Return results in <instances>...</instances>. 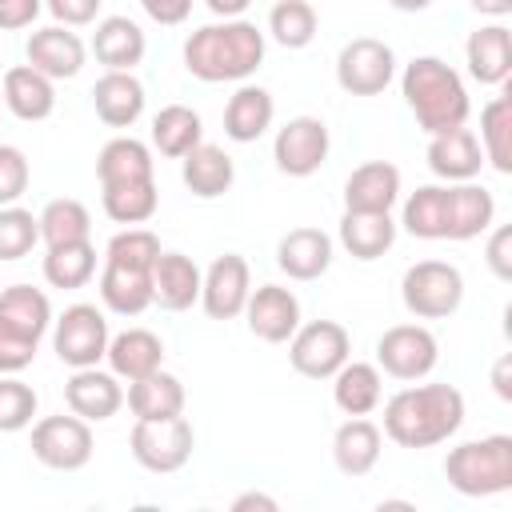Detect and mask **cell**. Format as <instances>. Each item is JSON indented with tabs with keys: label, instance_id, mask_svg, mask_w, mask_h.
<instances>
[{
	"label": "cell",
	"instance_id": "cell-1",
	"mask_svg": "<svg viewBox=\"0 0 512 512\" xmlns=\"http://www.w3.org/2000/svg\"><path fill=\"white\" fill-rule=\"evenodd\" d=\"M496 220V200L484 184H424L404 200L400 224L416 240H476Z\"/></svg>",
	"mask_w": 512,
	"mask_h": 512
},
{
	"label": "cell",
	"instance_id": "cell-2",
	"mask_svg": "<svg viewBox=\"0 0 512 512\" xmlns=\"http://www.w3.org/2000/svg\"><path fill=\"white\" fill-rule=\"evenodd\" d=\"M464 424V392L452 384L400 388L384 404V436L400 448H432L456 436Z\"/></svg>",
	"mask_w": 512,
	"mask_h": 512
},
{
	"label": "cell",
	"instance_id": "cell-3",
	"mask_svg": "<svg viewBox=\"0 0 512 512\" xmlns=\"http://www.w3.org/2000/svg\"><path fill=\"white\" fill-rule=\"evenodd\" d=\"M260 64H264V32L244 16L204 24L184 40V68L204 84L248 80Z\"/></svg>",
	"mask_w": 512,
	"mask_h": 512
},
{
	"label": "cell",
	"instance_id": "cell-4",
	"mask_svg": "<svg viewBox=\"0 0 512 512\" xmlns=\"http://www.w3.org/2000/svg\"><path fill=\"white\" fill-rule=\"evenodd\" d=\"M160 256V240L148 228H124L104 248L100 268V300L116 316H140L152 304V264Z\"/></svg>",
	"mask_w": 512,
	"mask_h": 512
},
{
	"label": "cell",
	"instance_id": "cell-5",
	"mask_svg": "<svg viewBox=\"0 0 512 512\" xmlns=\"http://www.w3.org/2000/svg\"><path fill=\"white\" fill-rule=\"evenodd\" d=\"M400 92H404L416 124L428 136L468 124V112H472L468 88H464L460 72L452 64H444L440 56H416V60H408L404 64V76H400Z\"/></svg>",
	"mask_w": 512,
	"mask_h": 512
},
{
	"label": "cell",
	"instance_id": "cell-6",
	"mask_svg": "<svg viewBox=\"0 0 512 512\" xmlns=\"http://www.w3.org/2000/svg\"><path fill=\"white\" fill-rule=\"evenodd\" d=\"M444 476L460 496H500L512 488V436H480L448 448Z\"/></svg>",
	"mask_w": 512,
	"mask_h": 512
},
{
	"label": "cell",
	"instance_id": "cell-7",
	"mask_svg": "<svg viewBox=\"0 0 512 512\" xmlns=\"http://www.w3.org/2000/svg\"><path fill=\"white\" fill-rule=\"evenodd\" d=\"M400 300L416 320H444L464 300V276L448 260H420L404 272Z\"/></svg>",
	"mask_w": 512,
	"mask_h": 512
},
{
	"label": "cell",
	"instance_id": "cell-8",
	"mask_svg": "<svg viewBox=\"0 0 512 512\" xmlns=\"http://www.w3.org/2000/svg\"><path fill=\"white\" fill-rule=\"evenodd\" d=\"M128 448H132L140 468H148L156 476H168V472H180L192 460L196 432L184 420V412L168 416V420H136L132 436H128Z\"/></svg>",
	"mask_w": 512,
	"mask_h": 512
},
{
	"label": "cell",
	"instance_id": "cell-9",
	"mask_svg": "<svg viewBox=\"0 0 512 512\" xmlns=\"http://www.w3.org/2000/svg\"><path fill=\"white\" fill-rule=\"evenodd\" d=\"M108 320L96 304H72L60 320H52V348L68 368H92L108 352Z\"/></svg>",
	"mask_w": 512,
	"mask_h": 512
},
{
	"label": "cell",
	"instance_id": "cell-10",
	"mask_svg": "<svg viewBox=\"0 0 512 512\" xmlns=\"http://www.w3.org/2000/svg\"><path fill=\"white\" fill-rule=\"evenodd\" d=\"M348 352H352V336L336 320L300 324L288 340V360L308 380H332V372L348 360Z\"/></svg>",
	"mask_w": 512,
	"mask_h": 512
},
{
	"label": "cell",
	"instance_id": "cell-11",
	"mask_svg": "<svg viewBox=\"0 0 512 512\" xmlns=\"http://www.w3.org/2000/svg\"><path fill=\"white\" fill-rule=\"evenodd\" d=\"M32 456L52 472H80L92 460V428L72 416H44L32 424Z\"/></svg>",
	"mask_w": 512,
	"mask_h": 512
},
{
	"label": "cell",
	"instance_id": "cell-12",
	"mask_svg": "<svg viewBox=\"0 0 512 512\" xmlns=\"http://www.w3.org/2000/svg\"><path fill=\"white\" fill-rule=\"evenodd\" d=\"M396 76V52L376 36H356L336 56V84L348 96H380Z\"/></svg>",
	"mask_w": 512,
	"mask_h": 512
},
{
	"label": "cell",
	"instance_id": "cell-13",
	"mask_svg": "<svg viewBox=\"0 0 512 512\" xmlns=\"http://www.w3.org/2000/svg\"><path fill=\"white\" fill-rule=\"evenodd\" d=\"M440 344L424 324H392L376 340V368H384L392 380H420L436 368Z\"/></svg>",
	"mask_w": 512,
	"mask_h": 512
},
{
	"label": "cell",
	"instance_id": "cell-14",
	"mask_svg": "<svg viewBox=\"0 0 512 512\" xmlns=\"http://www.w3.org/2000/svg\"><path fill=\"white\" fill-rule=\"evenodd\" d=\"M328 144V124L320 116H292L272 140V160L284 176L304 180L320 172V164L328 160Z\"/></svg>",
	"mask_w": 512,
	"mask_h": 512
},
{
	"label": "cell",
	"instance_id": "cell-15",
	"mask_svg": "<svg viewBox=\"0 0 512 512\" xmlns=\"http://www.w3.org/2000/svg\"><path fill=\"white\" fill-rule=\"evenodd\" d=\"M248 292H252V272L240 252L216 256L200 276V304L212 320H236L248 304Z\"/></svg>",
	"mask_w": 512,
	"mask_h": 512
},
{
	"label": "cell",
	"instance_id": "cell-16",
	"mask_svg": "<svg viewBox=\"0 0 512 512\" xmlns=\"http://www.w3.org/2000/svg\"><path fill=\"white\" fill-rule=\"evenodd\" d=\"M244 316H248V332L256 340H264V344H288L292 332L300 328V300L284 284H260L256 292H248Z\"/></svg>",
	"mask_w": 512,
	"mask_h": 512
},
{
	"label": "cell",
	"instance_id": "cell-17",
	"mask_svg": "<svg viewBox=\"0 0 512 512\" xmlns=\"http://www.w3.org/2000/svg\"><path fill=\"white\" fill-rule=\"evenodd\" d=\"M24 56H28V64H32L36 72H44L48 80H72V76L84 68L88 48H84V40H80L72 28L48 24V28H36V32L28 36Z\"/></svg>",
	"mask_w": 512,
	"mask_h": 512
},
{
	"label": "cell",
	"instance_id": "cell-18",
	"mask_svg": "<svg viewBox=\"0 0 512 512\" xmlns=\"http://www.w3.org/2000/svg\"><path fill=\"white\" fill-rule=\"evenodd\" d=\"M64 404L68 412H76L80 420L88 424H100V420H112L124 404V388H120V376L112 372H100L96 364L92 368H72L68 384H64Z\"/></svg>",
	"mask_w": 512,
	"mask_h": 512
},
{
	"label": "cell",
	"instance_id": "cell-19",
	"mask_svg": "<svg viewBox=\"0 0 512 512\" xmlns=\"http://www.w3.org/2000/svg\"><path fill=\"white\" fill-rule=\"evenodd\" d=\"M428 168L448 180V184H460V180H476L480 168H484V152H480V140L472 128H448V132H436L428 140Z\"/></svg>",
	"mask_w": 512,
	"mask_h": 512
},
{
	"label": "cell",
	"instance_id": "cell-20",
	"mask_svg": "<svg viewBox=\"0 0 512 512\" xmlns=\"http://www.w3.org/2000/svg\"><path fill=\"white\" fill-rule=\"evenodd\" d=\"M400 200V168L388 160H368L344 180V212H392Z\"/></svg>",
	"mask_w": 512,
	"mask_h": 512
},
{
	"label": "cell",
	"instance_id": "cell-21",
	"mask_svg": "<svg viewBox=\"0 0 512 512\" xmlns=\"http://www.w3.org/2000/svg\"><path fill=\"white\" fill-rule=\"evenodd\" d=\"M200 268L192 256L184 252H164L152 264V304H160L164 312H184L200 300Z\"/></svg>",
	"mask_w": 512,
	"mask_h": 512
},
{
	"label": "cell",
	"instance_id": "cell-22",
	"mask_svg": "<svg viewBox=\"0 0 512 512\" xmlns=\"http://www.w3.org/2000/svg\"><path fill=\"white\" fill-rule=\"evenodd\" d=\"M0 100L8 104V112L16 120H48L56 108V80H48L44 72H36L32 64H16L4 72L0 80Z\"/></svg>",
	"mask_w": 512,
	"mask_h": 512
},
{
	"label": "cell",
	"instance_id": "cell-23",
	"mask_svg": "<svg viewBox=\"0 0 512 512\" xmlns=\"http://www.w3.org/2000/svg\"><path fill=\"white\" fill-rule=\"evenodd\" d=\"M276 264L288 280H320L332 268V236L320 228H292L276 244Z\"/></svg>",
	"mask_w": 512,
	"mask_h": 512
},
{
	"label": "cell",
	"instance_id": "cell-24",
	"mask_svg": "<svg viewBox=\"0 0 512 512\" xmlns=\"http://www.w3.org/2000/svg\"><path fill=\"white\" fill-rule=\"evenodd\" d=\"M148 52L144 28L128 16H104L92 32V56L108 68V72H132Z\"/></svg>",
	"mask_w": 512,
	"mask_h": 512
},
{
	"label": "cell",
	"instance_id": "cell-25",
	"mask_svg": "<svg viewBox=\"0 0 512 512\" xmlns=\"http://www.w3.org/2000/svg\"><path fill=\"white\" fill-rule=\"evenodd\" d=\"M276 100L260 84H240L224 104V136L236 144H252L272 128Z\"/></svg>",
	"mask_w": 512,
	"mask_h": 512
},
{
	"label": "cell",
	"instance_id": "cell-26",
	"mask_svg": "<svg viewBox=\"0 0 512 512\" xmlns=\"http://www.w3.org/2000/svg\"><path fill=\"white\" fill-rule=\"evenodd\" d=\"M464 56H468L472 80H480V84H508V72H512V32L500 20L480 24L468 36Z\"/></svg>",
	"mask_w": 512,
	"mask_h": 512
},
{
	"label": "cell",
	"instance_id": "cell-27",
	"mask_svg": "<svg viewBox=\"0 0 512 512\" xmlns=\"http://www.w3.org/2000/svg\"><path fill=\"white\" fill-rule=\"evenodd\" d=\"M180 180H184V188H188L192 196L216 200V196H224V192L232 188L236 164H232V156H228L220 144H204V140H200L188 156H180Z\"/></svg>",
	"mask_w": 512,
	"mask_h": 512
},
{
	"label": "cell",
	"instance_id": "cell-28",
	"mask_svg": "<svg viewBox=\"0 0 512 512\" xmlns=\"http://www.w3.org/2000/svg\"><path fill=\"white\" fill-rule=\"evenodd\" d=\"M380 448L384 432L364 416H348L332 436V460L344 476H368L380 464Z\"/></svg>",
	"mask_w": 512,
	"mask_h": 512
},
{
	"label": "cell",
	"instance_id": "cell-29",
	"mask_svg": "<svg viewBox=\"0 0 512 512\" xmlns=\"http://www.w3.org/2000/svg\"><path fill=\"white\" fill-rule=\"evenodd\" d=\"M92 108L108 128H132L144 112V84L132 72H104L92 84Z\"/></svg>",
	"mask_w": 512,
	"mask_h": 512
},
{
	"label": "cell",
	"instance_id": "cell-30",
	"mask_svg": "<svg viewBox=\"0 0 512 512\" xmlns=\"http://www.w3.org/2000/svg\"><path fill=\"white\" fill-rule=\"evenodd\" d=\"M104 360H108L112 376H120V380L132 384V380H140V376L164 368V344H160V336L148 332V328H124L120 336L108 340Z\"/></svg>",
	"mask_w": 512,
	"mask_h": 512
},
{
	"label": "cell",
	"instance_id": "cell-31",
	"mask_svg": "<svg viewBox=\"0 0 512 512\" xmlns=\"http://www.w3.org/2000/svg\"><path fill=\"white\" fill-rule=\"evenodd\" d=\"M380 368L376 364H364V360H344L336 372H332V400L344 416H368L384 388H380Z\"/></svg>",
	"mask_w": 512,
	"mask_h": 512
},
{
	"label": "cell",
	"instance_id": "cell-32",
	"mask_svg": "<svg viewBox=\"0 0 512 512\" xmlns=\"http://www.w3.org/2000/svg\"><path fill=\"white\" fill-rule=\"evenodd\" d=\"M152 148L136 136H116L100 148L96 156V176H100V188L108 184H132V180H156L152 176Z\"/></svg>",
	"mask_w": 512,
	"mask_h": 512
},
{
	"label": "cell",
	"instance_id": "cell-33",
	"mask_svg": "<svg viewBox=\"0 0 512 512\" xmlns=\"http://www.w3.org/2000/svg\"><path fill=\"white\" fill-rule=\"evenodd\" d=\"M128 408H132L136 420H168V416H180L184 412V384L172 372L156 368V372H148V376H140V380L128 384Z\"/></svg>",
	"mask_w": 512,
	"mask_h": 512
},
{
	"label": "cell",
	"instance_id": "cell-34",
	"mask_svg": "<svg viewBox=\"0 0 512 512\" xmlns=\"http://www.w3.org/2000/svg\"><path fill=\"white\" fill-rule=\"evenodd\" d=\"M0 324L28 336V340H44V332L52 328V304L40 288L32 284H12L0 292Z\"/></svg>",
	"mask_w": 512,
	"mask_h": 512
},
{
	"label": "cell",
	"instance_id": "cell-35",
	"mask_svg": "<svg viewBox=\"0 0 512 512\" xmlns=\"http://www.w3.org/2000/svg\"><path fill=\"white\" fill-rule=\"evenodd\" d=\"M340 244L356 260H380L396 244L392 212H344L340 216Z\"/></svg>",
	"mask_w": 512,
	"mask_h": 512
},
{
	"label": "cell",
	"instance_id": "cell-36",
	"mask_svg": "<svg viewBox=\"0 0 512 512\" xmlns=\"http://www.w3.org/2000/svg\"><path fill=\"white\" fill-rule=\"evenodd\" d=\"M200 136H204V124L188 104H168L152 116V148L168 160L188 156L200 144Z\"/></svg>",
	"mask_w": 512,
	"mask_h": 512
},
{
	"label": "cell",
	"instance_id": "cell-37",
	"mask_svg": "<svg viewBox=\"0 0 512 512\" xmlns=\"http://www.w3.org/2000/svg\"><path fill=\"white\" fill-rule=\"evenodd\" d=\"M480 152L496 172H512V100L496 96L480 108Z\"/></svg>",
	"mask_w": 512,
	"mask_h": 512
},
{
	"label": "cell",
	"instance_id": "cell-38",
	"mask_svg": "<svg viewBox=\"0 0 512 512\" xmlns=\"http://www.w3.org/2000/svg\"><path fill=\"white\" fill-rule=\"evenodd\" d=\"M100 204L108 212V220L116 224H144L156 216L160 208V192H156V180H132V184H108L100 188Z\"/></svg>",
	"mask_w": 512,
	"mask_h": 512
},
{
	"label": "cell",
	"instance_id": "cell-39",
	"mask_svg": "<svg viewBox=\"0 0 512 512\" xmlns=\"http://www.w3.org/2000/svg\"><path fill=\"white\" fill-rule=\"evenodd\" d=\"M96 276V248L92 240H72V244H52L44 256V280L52 288H84Z\"/></svg>",
	"mask_w": 512,
	"mask_h": 512
},
{
	"label": "cell",
	"instance_id": "cell-40",
	"mask_svg": "<svg viewBox=\"0 0 512 512\" xmlns=\"http://www.w3.org/2000/svg\"><path fill=\"white\" fill-rule=\"evenodd\" d=\"M40 220V240L52 248V244H72V240H88L92 236V216L80 200L72 196H60V200H48L44 212L36 216Z\"/></svg>",
	"mask_w": 512,
	"mask_h": 512
},
{
	"label": "cell",
	"instance_id": "cell-41",
	"mask_svg": "<svg viewBox=\"0 0 512 512\" xmlns=\"http://www.w3.org/2000/svg\"><path fill=\"white\" fill-rule=\"evenodd\" d=\"M268 32L280 48H308L316 36V8L312 0H276L268 12Z\"/></svg>",
	"mask_w": 512,
	"mask_h": 512
},
{
	"label": "cell",
	"instance_id": "cell-42",
	"mask_svg": "<svg viewBox=\"0 0 512 512\" xmlns=\"http://www.w3.org/2000/svg\"><path fill=\"white\" fill-rule=\"evenodd\" d=\"M36 244H40V220L20 204H4L0 208V260H24Z\"/></svg>",
	"mask_w": 512,
	"mask_h": 512
},
{
	"label": "cell",
	"instance_id": "cell-43",
	"mask_svg": "<svg viewBox=\"0 0 512 512\" xmlns=\"http://www.w3.org/2000/svg\"><path fill=\"white\" fill-rule=\"evenodd\" d=\"M36 388L24 384L16 372H4L0 376V432H20L32 424L36 416Z\"/></svg>",
	"mask_w": 512,
	"mask_h": 512
},
{
	"label": "cell",
	"instance_id": "cell-44",
	"mask_svg": "<svg viewBox=\"0 0 512 512\" xmlns=\"http://www.w3.org/2000/svg\"><path fill=\"white\" fill-rule=\"evenodd\" d=\"M28 180H32L28 156L16 144H0V208L16 204L28 192Z\"/></svg>",
	"mask_w": 512,
	"mask_h": 512
},
{
	"label": "cell",
	"instance_id": "cell-45",
	"mask_svg": "<svg viewBox=\"0 0 512 512\" xmlns=\"http://www.w3.org/2000/svg\"><path fill=\"white\" fill-rule=\"evenodd\" d=\"M36 348H40L36 340H28V336H20V332L0 324V376L4 372H24L36 360Z\"/></svg>",
	"mask_w": 512,
	"mask_h": 512
},
{
	"label": "cell",
	"instance_id": "cell-46",
	"mask_svg": "<svg viewBox=\"0 0 512 512\" xmlns=\"http://www.w3.org/2000/svg\"><path fill=\"white\" fill-rule=\"evenodd\" d=\"M100 4L104 0H44V8L56 16V24H64V28H84V24H92L96 20V12H100Z\"/></svg>",
	"mask_w": 512,
	"mask_h": 512
},
{
	"label": "cell",
	"instance_id": "cell-47",
	"mask_svg": "<svg viewBox=\"0 0 512 512\" xmlns=\"http://www.w3.org/2000/svg\"><path fill=\"white\" fill-rule=\"evenodd\" d=\"M484 260H488V268H492L496 280H512V228H508V224H500V228L488 236Z\"/></svg>",
	"mask_w": 512,
	"mask_h": 512
},
{
	"label": "cell",
	"instance_id": "cell-48",
	"mask_svg": "<svg viewBox=\"0 0 512 512\" xmlns=\"http://www.w3.org/2000/svg\"><path fill=\"white\" fill-rule=\"evenodd\" d=\"M44 0H0V32H20L40 16Z\"/></svg>",
	"mask_w": 512,
	"mask_h": 512
},
{
	"label": "cell",
	"instance_id": "cell-49",
	"mask_svg": "<svg viewBox=\"0 0 512 512\" xmlns=\"http://www.w3.org/2000/svg\"><path fill=\"white\" fill-rule=\"evenodd\" d=\"M140 8L156 20V24H184L192 12V0H140Z\"/></svg>",
	"mask_w": 512,
	"mask_h": 512
},
{
	"label": "cell",
	"instance_id": "cell-50",
	"mask_svg": "<svg viewBox=\"0 0 512 512\" xmlns=\"http://www.w3.org/2000/svg\"><path fill=\"white\" fill-rule=\"evenodd\" d=\"M252 508H260V512H276L280 504H276L272 496H264V492H240V496L232 500V512H252Z\"/></svg>",
	"mask_w": 512,
	"mask_h": 512
},
{
	"label": "cell",
	"instance_id": "cell-51",
	"mask_svg": "<svg viewBox=\"0 0 512 512\" xmlns=\"http://www.w3.org/2000/svg\"><path fill=\"white\" fill-rule=\"evenodd\" d=\"M512 356H500L496 360V368H492V388H496V396L500 400H512Z\"/></svg>",
	"mask_w": 512,
	"mask_h": 512
},
{
	"label": "cell",
	"instance_id": "cell-52",
	"mask_svg": "<svg viewBox=\"0 0 512 512\" xmlns=\"http://www.w3.org/2000/svg\"><path fill=\"white\" fill-rule=\"evenodd\" d=\"M204 4H208V12H212V16L232 20V16H240V12H244L252 0H204Z\"/></svg>",
	"mask_w": 512,
	"mask_h": 512
},
{
	"label": "cell",
	"instance_id": "cell-53",
	"mask_svg": "<svg viewBox=\"0 0 512 512\" xmlns=\"http://www.w3.org/2000/svg\"><path fill=\"white\" fill-rule=\"evenodd\" d=\"M480 16H492V20H504L512 12V0H468Z\"/></svg>",
	"mask_w": 512,
	"mask_h": 512
},
{
	"label": "cell",
	"instance_id": "cell-54",
	"mask_svg": "<svg viewBox=\"0 0 512 512\" xmlns=\"http://www.w3.org/2000/svg\"><path fill=\"white\" fill-rule=\"evenodd\" d=\"M388 4H392L396 12H424L432 0H388Z\"/></svg>",
	"mask_w": 512,
	"mask_h": 512
},
{
	"label": "cell",
	"instance_id": "cell-55",
	"mask_svg": "<svg viewBox=\"0 0 512 512\" xmlns=\"http://www.w3.org/2000/svg\"><path fill=\"white\" fill-rule=\"evenodd\" d=\"M272 4H276V0H272Z\"/></svg>",
	"mask_w": 512,
	"mask_h": 512
}]
</instances>
